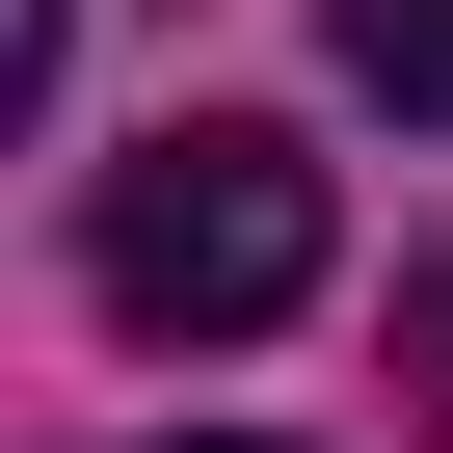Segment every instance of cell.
<instances>
[{
    "label": "cell",
    "instance_id": "obj_1",
    "mask_svg": "<svg viewBox=\"0 0 453 453\" xmlns=\"http://www.w3.org/2000/svg\"><path fill=\"white\" fill-rule=\"evenodd\" d=\"M320 294V160L267 134V107H187L134 187H107V320H160V347H267Z\"/></svg>",
    "mask_w": 453,
    "mask_h": 453
},
{
    "label": "cell",
    "instance_id": "obj_2",
    "mask_svg": "<svg viewBox=\"0 0 453 453\" xmlns=\"http://www.w3.org/2000/svg\"><path fill=\"white\" fill-rule=\"evenodd\" d=\"M320 27H347V81H373V107H426V134H453V0H320Z\"/></svg>",
    "mask_w": 453,
    "mask_h": 453
},
{
    "label": "cell",
    "instance_id": "obj_3",
    "mask_svg": "<svg viewBox=\"0 0 453 453\" xmlns=\"http://www.w3.org/2000/svg\"><path fill=\"white\" fill-rule=\"evenodd\" d=\"M400 373H426V453H453V267H400Z\"/></svg>",
    "mask_w": 453,
    "mask_h": 453
},
{
    "label": "cell",
    "instance_id": "obj_4",
    "mask_svg": "<svg viewBox=\"0 0 453 453\" xmlns=\"http://www.w3.org/2000/svg\"><path fill=\"white\" fill-rule=\"evenodd\" d=\"M54 107V0H0V134H27Z\"/></svg>",
    "mask_w": 453,
    "mask_h": 453
},
{
    "label": "cell",
    "instance_id": "obj_5",
    "mask_svg": "<svg viewBox=\"0 0 453 453\" xmlns=\"http://www.w3.org/2000/svg\"><path fill=\"white\" fill-rule=\"evenodd\" d=\"M213 453H267V426H213Z\"/></svg>",
    "mask_w": 453,
    "mask_h": 453
}]
</instances>
